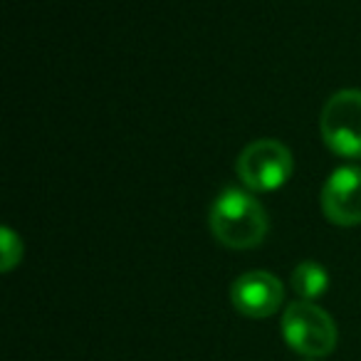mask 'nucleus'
<instances>
[{
	"instance_id": "1",
	"label": "nucleus",
	"mask_w": 361,
	"mask_h": 361,
	"mask_svg": "<svg viewBox=\"0 0 361 361\" xmlns=\"http://www.w3.org/2000/svg\"><path fill=\"white\" fill-rule=\"evenodd\" d=\"M211 231L218 243L233 250H250L267 235V213L252 193L226 188L213 201Z\"/></svg>"
},
{
	"instance_id": "2",
	"label": "nucleus",
	"mask_w": 361,
	"mask_h": 361,
	"mask_svg": "<svg viewBox=\"0 0 361 361\" xmlns=\"http://www.w3.org/2000/svg\"><path fill=\"white\" fill-rule=\"evenodd\" d=\"M282 334L292 351L305 356H326L336 346V324L314 302H295L282 314Z\"/></svg>"
},
{
	"instance_id": "3",
	"label": "nucleus",
	"mask_w": 361,
	"mask_h": 361,
	"mask_svg": "<svg viewBox=\"0 0 361 361\" xmlns=\"http://www.w3.org/2000/svg\"><path fill=\"white\" fill-rule=\"evenodd\" d=\"M295 161L285 144L275 139L252 141L238 159V176L250 191H277L290 180Z\"/></svg>"
},
{
	"instance_id": "4",
	"label": "nucleus",
	"mask_w": 361,
	"mask_h": 361,
	"mask_svg": "<svg viewBox=\"0 0 361 361\" xmlns=\"http://www.w3.org/2000/svg\"><path fill=\"white\" fill-rule=\"evenodd\" d=\"M324 144L344 159H361V90H341L322 109Z\"/></svg>"
},
{
	"instance_id": "5",
	"label": "nucleus",
	"mask_w": 361,
	"mask_h": 361,
	"mask_svg": "<svg viewBox=\"0 0 361 361\" xmlns=\"http://www.w3.org/2000/svg\"><path fill=\"white\" fill-rule=\"evenodd\" d=\"M324 216L336 226L361 223V166H341L329 176L322 191Z\"/></svg>"
},
{
	"instance_id": "6",
	"label": "nucleus",
	"mask_w": 361,
	"mask_h": 361,
	"mask_svg": "<svg viewBox=\"0 0 361 361\" xmlns=\"http://www.w3.org/2000/svg\"><path fill=\"white\" fill-rule=\"evenodd\" d=\"M282 282L275 275L265 270L245 272L240 275L231 287V300L240 314L250 317V319H265L272 317L282 305Z\"/></svg>"
},
{
	"instance_id": "7",
	"label": "nucleus",
	"mask_w": 361,
	"mask_h": 361,
	"mask_svg": "<svg viewBox=\"0 0 361 361\" xmlns=\"http://www.w3.org/2000/svg\"><path fill=\"white\" fill-rule=\"evenodd\" d=\"M326 287H329V275H326V270L319 262H300L295 267V272H292V290L305 302L319 300L326 292Z\"/></svg>"
},
{
	"instance_id": "8",
	"label": "nucleus",
	"mask_w": 361,
	"mask_h": 361,
	"mask_svg": "<svg viewBox=\"0 0 361 361\" xmlns=\"http://www.w3.org/2000/svg\"><path fill=\"white\" fill-rule=\"evenodd\" d=\"M0 240H3V257H0V267L3 272H11L18 262L23 260V240L20 235L11 231V228H3L0 231Z\"/></svg>"
}]
</instances>
